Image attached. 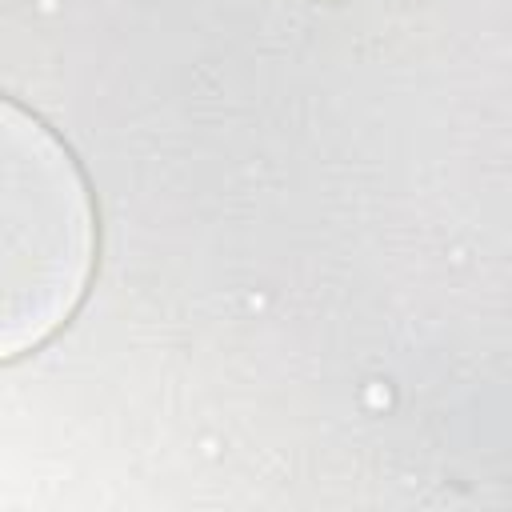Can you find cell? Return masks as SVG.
I'll return each mask as SVG.
<instances>
[{"label":"cell","mask_w":512,"mask_h":512,"mask_svg":"<svg viewBox=\"0 0 512 512\" xmlns=\"http://www.w3.org/2000/svg\"><path fill=\"white\" fill-rule=\"evenodd\" d=\"M8 184L32 204V272L8 296V356L24 344L44 340L76 304L88 272V200L52 136L32 120L20 124V112L8 108Z\"/></svg>","instance_id":"cell-1"}]
</instances>
